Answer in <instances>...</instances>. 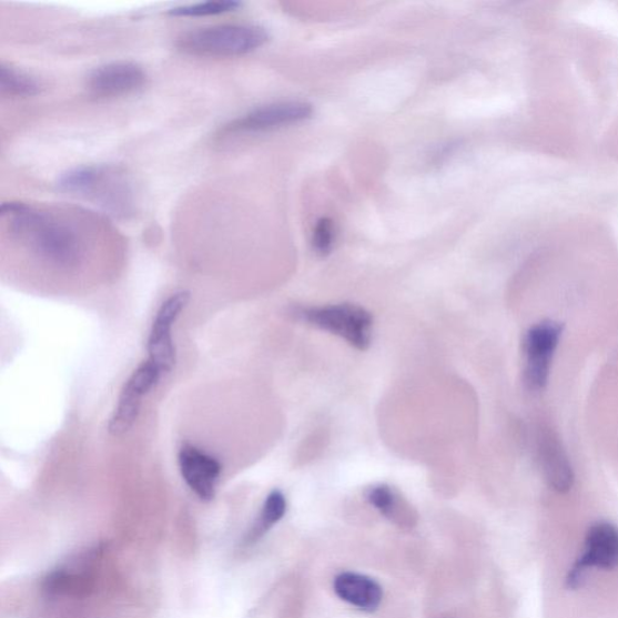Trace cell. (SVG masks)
<instances>
[{"mask_svg":"<svg viewBox=\"0 0 618 618\" xmlns=\"http://www.w3.org/2000/svg\"><path fill=\"white\" fill-rule=\"evenodd\" d=\"M58 188L119 219H129L135 213L131 178L125 170L113 164H92L68 171L61 175Z\"/></svg>","mask_w":618,"mask_h":618,"instance_id":"2","label":"cell"},{"mask_svg":"<svg viewBox=\"0 0 618 618\" xmlns=\"http://www.w3.org/2000/svg\"><path fill=\"white\" fill-rule=\"evenodd\" d=\"M367 500L384 516L393 520L402 518V502L391 487L383 485L371 488L367 493Z\"/></svg>","mask_w":618,"mask_h":618,"instance_id":"17","label":"cell"},{"mask_svg":"<svg viewBox=\"0 0 618 618\" xmlns=\"http://www.w3.org/2000/svg\"><path fill=\"white\" fill-rule=\"evenodd\" d=\"M334 588L342 600L363 611L373 612L381 606L382 587L367 576L343 573L335 579Z\"/></svg>","mask_w":618,"mask_h":618,"instance_id":"13","label":"cell"},{"mask_svg":"<svg viewBox=\"0 0 618 618\" xmlns=\"http://www.w3.org/2000/svg\"><path fill=\"white\" fill-rule=\"evenodd\" d=\"M241 3L235 0H216V2H205L178 7L170 10V16L175 18H202L222 16L230 11H235Z\"/></svg>","mask_w":618,"mask_h":618,"instance_id":"15","label":"cell"},{"mask_svg":"<svg viewBox=\"0 0 618 618\" xmlns=\"http://www.w3.org/2000/svg\"><path fill=\"white\" fill-rule=\"evenodd\" d=\"M190 301L189 292H180L163 302L156 313L148 341L149 361L163 374L171 373L176 362L172 327Z\"/></svg>","mask_w":618,"mask_h":618,"instance_id":"7","label":"cell"},{"mask_svg":"<svg viewBox=\"0 0 618 618\" xmlns=\"http://www.w3.org/2000/svg\"><path fill=\"white\" fill-rule=\"evenodd\" d=\"M561 327L554 322L534 325L525 338L526 371L525 378L531 391L546 386L553 356L558 346Z\"/></svg>","mask_w":618,"mask_h":618,"instance_id":"8","label":"cell"},{"mask_svg":"<svg viewBox=\"0 0 618 618\" xmlns=\"http://www.w3.org/2000/svg\"><path fill=\"white\" fill-rule=\"evenodd\" d=\"M313 108L305 102H282L260 107L229 123L225 134L271 130L311 118Z\"/></svg>","mask_w":618,"mask_h":618,"instance_id":"9","label":"cell"},{"mask_svg":"<svg viewBox=\"0 0 618 618\" xmlns=\"http://www.w3.org/2000/svg\"><path fill=\"white\" fill-rule=\"evenodd\" d=\"M618 567V528L609 521H598L586 535L584 554L569 570L567 585L571 589L582 586L587 571Z\"/></svg>","mask_w":618,"mask_h":618,"instance_id":"5","label":"cell"},{"mask_svg":"<svg viewBox=\"0 0 618 618\" xmlns=\"http://www.w3.org/2000/svg\"><path fill=\"white\" fill-rule=\"evenodd\" d=\"M146 79L140 64L118 61L95 68L88 78V88L100 98H115L142 89Z\"/></svg>","mask_w":618,"mask_h":618,"instance_id":"10","label":"cell"},{"mask_svg":"<svg viewBox=\"0 0 618 618\" xmlns=\"http://www.w3.org/2000/svg\"><path fill=\"white\" fill-rule=\"evenodd\" d=\"M40 84L33 77L4 63L0 67V91L10 98H30L40 92Z\"/></svg>","mask_w":618,"mask_h":618,"instance_id":"14","label":"cell"},{"mask_svg":"<svg viewBox=\"0 0 618 618\" xmlns=\"http://www.w3.org/2000/svg\"><path fill=\"white\" fill-rule=\"evenodd\" d=\"M181 474L189 488L204 502L215 496L216 485L222 475V464L195 446L184 445L178 455Z\"/></svg>","mask_w":618,"mask_h":618,"instance_id":"11","label":"cell"},{"mask_svg":"<svg viewBox=\"0 0 618 618\" xmlns=\"http://www.w3.org/2000/svg\"><path fill=\"white\" fill-rule=\"evenodd\" d=\"M538 457L548 486L558 493L570 490L574 485L571 465L553 434L543 433L538 436Z\"/></svg>","mask_w":618,"mask_h":618,"instance_id":"12","label":"cell"},{"mask_svg":"<svg viewBox=\"0 0 618 618\" xmlns=\"http://www.w3.org/2000/svg\"><path fill=\"white\" fill-rule=\"evenodd\" d=\"M264 29L253 24H219L184 33L176 41L182 51L204 58H235L263 47Z\"/></svg>","mask_w":618,"mask_h":618,"instance_id":"3","label":"cell"},{"mask_svg":"<svg viewBox=\"0 0 618 618\" xmlns=\"http://www.w3.org/2000/svg\"><path fill=\"white\" fill-rule=\"evenodd\" d=\"M313 249L325 256L333 251L335 243V226L332 219L322 217L313 232Z\"/></svg>","mask_w":618,"mask_h":618,"instance_id":"18","label":"cell"},{"mask_svg":"<svg viewBox=\"0 0 618 618\" xmlns=\"http://www.w3.org/2000/svg\"><path fill=\"white\" fill-rule=\"evenodd\" d=\"M286 511V500L283 493L280 490H273L267 497L263 511L257 519L254 530L252 531V537L257 538L261 534L267 531L273 525L280 521Z\"/></svg>","mask_w":618,"mask_h":618,"instance_id":"16","label":"cell"},{"mask_svg":"<svg viewBox=\"0 0 618 618\" xmlns=\"http://www.w3.org/2000/svg\"><path fill=\"white\" fill-rule=\"evenodd\" d=\"M298 317L314 327L345 340L365 351L373 340L374 318L365 308L353 304L301 308Z\"/></svg>","mask_w":618,"mask_h":618,"instance_id":"4","label":"cell"},{"mask_svg":"<svg viewBox=\"0 0 618 618\" xmlns=\"http://www.w3.org/2000/svg\"><path fill=\"white\" fill-rule=\"evenodd\" d=\"M0 214L9 219L10 236L47 264L68 270L84 260V233L80 232L82 225H77L74 215L19 202L3 203Z\"/></svg>","mask_w":618,"mask_h":618,"instance_id":"1","label":"cell"},{"mask_svg":"<svg viewBox=\"0 0 618 618\" xmlns=\"http://www.w3.org/2000/svg\"><path fill=\"white\" fill-rule=\"evenodd\" d=\"M162 375V371L150 361L134 371L123 386L114 415L110 418V434L119 437L133 428L140 417L144 397L158 386Z\"/></svg>","mask_w":618,"mask_h":618,"instance_id":"6","label":"cell"}]
</instances>
